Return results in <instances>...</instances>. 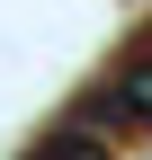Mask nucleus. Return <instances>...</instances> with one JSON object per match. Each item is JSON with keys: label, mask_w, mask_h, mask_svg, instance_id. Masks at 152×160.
<instances>
[{"label": "nucleus", "mask_w": 152, "mask_h": 160, "mask_svg": "<svg viewBox=\"0 0 152 160\" xmlns=\"http://www.w3.org/2000/svg\"><path fill=\"white\" fill-rule=\"evenodd\" d=\"M81 125H99L107 142H117V133H152V45H143L117 80H99V89H90Z\"/></svg>", "instance_id": "obj_1"}]
</instances>
